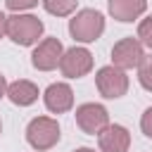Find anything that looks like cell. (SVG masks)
<instances>
[{
	"label": "cell",
	"instance_id": "cell-6",
	"mask_svg": "<svg viewBox=\"0 0 152 152\" xmlns=\"http://www.w3.org/2000/svg\"><path fill=\"white\" fill-rule=\"evenodd\" d=\"M142 43L135 38H121L114 48H112V62L119 69H133L140 66L142 62Z\"/></svg>",
	"mask_w": 152,
	"mask_h": 152
},
{
	"label": "cell",
	"instance_id": "cell-7",
	"mask_svg": "<svg viewBox=\"0 0 152 152\" xmlns=\"http://www.w3.org/2000/svg\"><path fill=\"white\" fill-rule=\"evenodd\" d=\"M59 69L66 78H81L93 69V55L86 48H71L62 55Z\"/></svg>",
	"mask_w": 152,
	"mask_h": 152
},
{
	"label": "cell",
	"instance_id": "cell-11",
	"mask_svg": "<svg viewBox=\"0 0 152 152\" xmlns=\"http://www.w3.org/2000/svg\"><path fill=\"white\" fill-rule=\"evenodd\" d=\"M109 7V14L119 21H133L138 19L145 7H147V0H109L107 2Z\"/></svg>",
	"mask_w": 152,
	"mask_h": 152
},
{
	"label": "cell",
	"instance_id": "cell-13",
	"mask_svg": "<svg viewBox=\"0 0 152 152\" xmlns=\"http://www.w3.org/2000/svg\"><path fill=\"white\" fill-rule=\"evenodd\" d=\"M76 2L78 0H43V7L55 17H66L76 10Z\"/></svg>",
	"mask_w": 152,
	"mask_h": 152
},
{
	"label": "cell",
	"instance_id": "cell-9",
	"mask_svg": "<svg viewBox=\"0 0 152 152\" xmlns=\"http://www.w3.org/2000/svg\"><path fill=\"white\" fill-rule=\"evenodd\" d=\"M97 140H100V150L102 152H126L128 145H131L128 131L124 126H119V124H109L104 131H100Z\"/></svg>",
	"mask_w": 152,
	"mask_h": 152
},
{
	"label": "cell",
	"instance_id": "cell-3",
	"mask_svg": "<svg viewBox=\"0 0 152 152\" xmlns=\"http://www.w3.org/2000/svg\"><path fill=\"white\" fill-rule=\"evenodd\" d=\"M26 140L33 150H50L59 140V124L50 116H36L26 126Z\"/></svg>",
	"mask_w": 152,
	"mask_h": 152
},
{
	"label": "cell",
	"instance_id": "cell-19",
	"mask_svg": "<svg viewBox=\"0 0 152 152\" xmlns=\"http://www.w3.org/2000/svg\"><path fill=\"white\" fill-rule=\"evenodd\" d=\"M5 93H7V81H5V76L0 74V97H2Z\"/></svg>",
	"mask_w": 152,
	"mask_h": 152
},
{
	"label": "cell",
	"instance_id": "cell-1",
	"mask_svg": "<svg viewBox=\"0 0 152 152\" xmlns=\"http://www.w3.org/2000/svg\"><path fill=\"white\" fill-rule=\"evenodd\" d=\"M104 31V17L97 10H81L69 21V33L78 43H93Z\"/></svg>",
	"mask_w": 152,
	"mask_h": 152
},
{
	"label": "cell",
	"instance_id": "cell-20",
	"mask_svg": "<svg viewBox=\"0 0 152 152\" xmlns=\"http://www.w3.org/2000/svg\"><path fill=\"white\" fill-rule=\"evenodd\" d=\"M74 152H95L93 147H78V150H74Z\"/></svg>",
	"mask_w": 152,
	"mask_h": 152
},
{
	"label": "cell",
	"instance_id": "cell-17",
	"mask_svg": "<svg viewBox=\"0 0 152 152\" xmlns=\"http://www.w3.org/2000/svg\"><path fill=\"white\" fill-rule=\"evenodd\" d=\"M140 128H142V133H145L147 138H152V107L145 109V114H142V119H140Z\"/></svg>",
	"mask_w": 152,
	"mask_h": 152
},
{
	"label": "cell",
	"instance_id": "cell-4",
	"mask_svg": "<svg viewBox=\"0 0 152 152\" xmlns=\"http://www.w3.org/2000/svg\"><path fill=\"white\" fill-rule=\"evenodd\" d=\"M95 83H97V90L102 97L107 100H116L121 95H126L128 90V76L124 74V69L119 66H102L95 76Z\"/></svg>",
	"mask_w": 152,
	"mask_h": 152
},
{
	"label": "cell",
	"instance_id": "cell-15",
	"mask_svg": "<svg viewBox=\"0 0 152 152\" xmlns=\"http://www.w3.org/2000/svg\"><path fill=\"white\" fill-rule=\"evenodd\" d=\"M138 38H140L142 45L152 48V17H147V19L140 21V26H138Z\"/></svg>",
	"mask_w": 152,
	"mask_h": 152
},
{
	"label": "cell",
	"instance_id": "cell-18",
	"mask_svg": "<svg viewBox=\"0 0 152 152\" xmlns=\"http://www.w3.org/2000/svg\"><path fill=\"white\" fill-rule=\"evenodd\" d=\"M2 33H7V17L0 12V38H2Z\"/></svg>",
	"mask_w": 152,
	"mask_h": 152
},
{
	"label": "cell",
	"instance_id": "cell-5",
	"mask_svg": "<svg viewBox=\"0 0 152 152\" xmlns=\"http://www.w3.org/2000/svg\"><path fill=\"white\" fill-rule=\"evenodd\" d=\"M76 124H78V128L83 133H88V135L97 133L100 135V131H104L109 126V114H107V109L102 104L86 102V104H81L76 109Z\"/></svg>",
	"mask_w": 152,
	"mask_h": 152
},
{
	"label": "cell",
	"instance_id": "cell-2",
	"mask_svg": "<svg viewBox=\"0 0 152 152\" xmlns=\"http://www.w3.org/2000/svg\"><path fill=\"white\" fill-rule=\"evenodd\" d=\"M7 36L17 45H33L43 36V21L33 14H14L7 17Z\"/></svg>",
	"mask_w": 152,
	"mask_h": 152
},
{
	"label": "cell",
	"instance_id": "cell-10",
	"mask_svg": "<svg viewBox=\"0 0 152 152\" xmlns=\"http://www.w3.org/2000/svg\"><path fill=\"white\" fill-rule=\"evenodd\" d=\"M43 100H45V107L50 112L62 114V112L71 109V104H74V90L66 83H52V86H48Z\"/></svg>",
	"mask_w": 152,
	"mask_h": 152
},
{
	"label": "cell",
	"instance_id": "cell-21",
	"mask_svg": "<svg viewBox=\"0 0 152 152\" xmlns=\"http://www.w3.org/2000/svg\"><path fill=\"white\" fill-rule=\"evenodd\" d=\"M0 131H2V124H0Z\"/></svg>",
	"mask_w": 152,
	"mask_h": 152
},
{
	"label": "cell",
	"instance_id": "cell-8",
	"mask_svg": "<svg viewBox=\"0 0 152 152\" xmlns=\"http://www.w3.org/2000/svg\"><path fill=\"white\" fill-rule=\"evenodd\" d=\"M62 55H64L62 43H59L57 38H45V40L38 43V48L33 50L31 62H33V66H36L38 71H50V69H55V66L62 62Z\"/></svg>",
	"mask_w": 152,
	"mask_h": 152
},
{
	"label": "cell",
	"instance_id": "cell-12",
	"mask_svg": "<svg viewBox=\"0 0 152 152\" xmlns=\"http://www.w3.org/2000/svg\"><path fill=\"white\" fill-rule=\"evenodd\" d=\"M7 97L19 107H28L38 100V88H36V83L21 78V81H14L12 86H7Z\"/></svg>",
	"mask_w": 152,
	"mask_h": 152
},
{
	"label": "cell",
	"instance_id": "cell-14",
	"mask_svg": "<svg viewBox=\"0 0 152 152\" xmlns=\"http://www.w3.org/2000/svg\"><path fill=\"white\" fill-rule=\"evenodd\" d=\"M138 81L145 90L152 93V55H145L140 66H138Z\"/></svg>",
	"mask_w": 152,
	"mask_h": 152
},
{
	"label": "cell",
	"instance_id": "cell-16",
	"mask_svg": "<svg viewBox=\"0 0 152 152\" xmlns=\"http://www.w3.org/2000/svg\"><path fill=\"white\" fill-rule=\"evenodd\" d=\"M5 5H7L10 10H14V12H19V10H31V7H36L38 0H5Z\"/></svg>",
	"mask_w": 152,
	"mask_h": 152
}]
</instances>
